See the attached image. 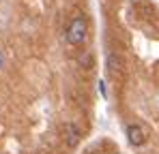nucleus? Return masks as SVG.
<instances>
[{
    "label": "nucleus",
    "mask_w": 159,
    "mask_h": 154,
    "mask_svg": "<svg viewBox=\"0 0 159 154\" xmlns=\"http://www.w3.org/2000/svg\"><path fill=\"white\" fill-rule=\"evenodd\" d=\"M88 34V24H86V17L84 15H78L71 19L69 24V30H67V41L69 45H80Z\"/></svg>",
    "instance_id": "nucleus-1"
},
{
    "label": "nucleus",
    "mask_w": 159,
    "mask_h": 154,
    "mask_svg": "<svg viewBox=\"0 0 159 154\" xmlns=\"http://www.w3.org/2000/svg\"><path fill=\"white\" fill-rule=\"evenodd\" d=\"M106 69L110 75H120L123 73V69H125V62H123V58L118 56V53H107L106 56Z\"/></svg>",
    "instance_id": "nucleus-2"
},
{
    "label": "nucleus",
    "mask_w": 159,
    "mask_h": 154,
    "mask_svg": "<svg viewBox=\"0 0 159 154\" xmlns=\"http://www.w3.org/2000/svg\"><path fill=\"white\" fill-rule=\"evenodd\" d=\"M127 139H129V143L131 146H142L144 141H146V135H144V130L142 126H138V124H129L127 126Z\"/></svg>",
    "instance_id": "nucleus-3"
},
{
    "label": "nucleus",
    "mask_w": 159,
    "mask_h": 154,
    "mask_svg": "<svg viewBox=\"0 0 159 154\" xmlns=\"http://www.w3.org/2000/svg\"><path fill=\"white\" fill-rule=\"evenodd\" d=\"M62 133H65V141H67L69 146H78L80 139H82V133H80V128L75 126V124H65Z\"/></svg>",
    "instance_id": "nucleus-4"
},
{
    "label": "nucleus",
    "mask_w": 159,
    "mask_h": 154,
    "mask_svg": "<svg viewBox=\"0 0 159 154\" xmlns=\"http://www.w3.org/2000/svg\"><path fill=\"white\" fill-rule=\"evenodd\" d=\"M99 92H101L103 99H107V90H106V81L103 79H99Z\"/></svg>",
    "instance_id": "nucleus-5"
},
{
    "label": "nucleus",
    "mask_w": 159,
    "mask_h": 154,
    "mask_svg": "<svg viewBox=\"0 0 159 154\" xmlns=\"http://www.w3.org/2000/svg\"><path fill=\"white\" fill-rule=\"evenodd\" d=\"M4 69V56H2V51H0V71Z\"/></svg>",
    "instance_id": "nucleus-6"
},
{
    "label": "nucleus",
    "mask_w": 159,
    "mask_h": 154,
    "mask_svg": "<svg viewBox=\"0 0 159 154\" xmlns=\"http://www.w3.org/2000/svg\"><path fill=\"white\" fill-rule=\"evenodd\" d=\"M131 2H135V4H140V2H142V0H131Z\"/></svg>",
    "instance_id": "nucleus-7"
}]
</instances>
